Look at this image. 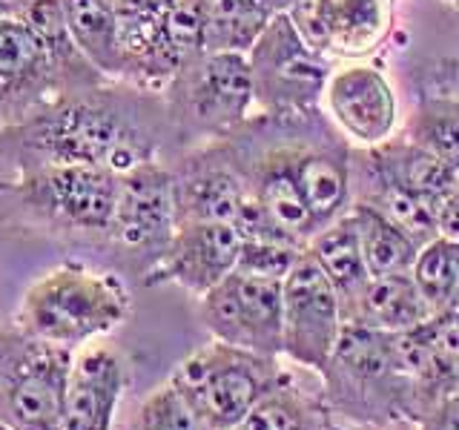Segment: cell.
Returning <instances> with one entry per match:
<instances>
[{
	"label": "cell",
	"mask_w": 459,
	"mask_h": 430,
	"mask_svg": "<svg viewBox=\"0 0 459 430\" xmlns=\"http://www.w3.org/2000/svg\"><path fill=\"white\" fill-rule=\"evenodd\" d=\"M0 155L14 169L92 164L124 176L141 164L176 158V141L161 92L104 81L55 100L32 121L4 129Z\"/></svg>",
	"instance_id": "obj_1"
},
{
	"label": "cell",
	"mask_w": 459,
	"mask_h": 430,
	"mask_svg": "<svg viewBox=\"0 0 459 430\" xmlns=\"http://www.w3.org/2000/svg\"><path fill=\"white\" fill-rule=\"evenodd\" d=\"M121 176L92 164H40L0 178V224L104 247Z\"/></svg>",
	"instance_id": "obj_2"
},
{
	"label": "cell",
	"mask_w": 459,
	"mask_h": 430,
	"mask_svg": "<svg viewBox=\"0 0 459 430\" xmlns=\"http://www.w3.org/2000/svg\"><path fill=\"white\" fill-rule=\"evenodd\" d=\"M319 379L330 410L351 425H420L425 416L420 387L402 365L396 333L344 322Z\"/></svg>",
	"instance_id": "obj_3"
},
{
	"label": "cell",
	"mask_w": 459,
	"mask_h": 430,
	"mask_svg": "<svg viewBox=\"0 0 459 430\" xmlns=\"http://www.w3.org/2000/svg\"><path fill=\"white\" fill-rule=\"evenodd\" d=\"M129 313L133 293L121 272L64 262L26 287L14 324L43 341L81 350L118 330Z\"/></svg>",
	"instance_id": "obj_4"
},
{
	"label": "cell",
	"mask_w": 459,
	"mask_h": 430,
	"mask_svg": "<svg viewBox=\"0 0 459 430\" xmlns=\"http://www.w3.org/2000/svg\"><path fill=\"white\" fill-rule=\"evenodd\" d=\"M161 95L176 155L227 138L255 112L247 52H201L169 78Z\"/></svg>",
	"instance_id": "obj_5"
},
{
	"label": "cell",
	"mask_w": 459,
	"mask_h": 430,
	"mask_svg": "<svg viewBox=\"0 0 459 430\" xmlns=\"http://www.w3.org/2000/svg\"><path fill=\"white\" fill-rule=\"evenodd\" d=\"M293 376V370L281 367L279 356H262L212 339L186 356L169 382L190 401L204 430H230Z\"/></svg>",
	"instance_id": "obj_6"
},
{
	"label": "cell",
	"mask_w": 459,
	"mask_h": 430,
	"mask_svg": "<svg viewBox=\"0 0 459 430\" xmlns=\"http://www.w3.org/2000/svg\"><path fill=\"white\" fill-rule=\"evenodd\" d=\"M75 350L23 327L0 330V425L9 430H64L66 384Z\"/></svg>",
	"instance_id": "obj_7"
},
{
	"label": "cell",
	"mask_w": 459,
	"mask_h": 430,
	"mask_svg": "<svg viewBox=\"0 0 459 430\" xmlns=\"http://www.w3.org/2000/svg\"><path fill=\"white\" fill-rule=\"evenodd\" d=\"M176 229L178 210L169 164H141L121 176L118 204L100 253L115 264V272L147 281L167 255Z\"/></svg>",
	"instance_id": "obj_8"
},
{
	"label": "cell",
	"mask_w": 459,
	"mask_h": 430,
	"mask_svg": "<svg viewBox=\"0 0 459 430\" xmlns=\"http://www.w3.org/2000/svg\"><path fill=\"white\" fill-rule=\"evenodd\" d=\"M255 115L299 118L325 109V92L336 64L301 38L290 14L270 21L247 52Z\"/></svg>",
	"instance_id": "obj_9"
},
{
	"label": "cell",
	"mask_w": 459,
	"mask_h": 430,
	"mask_svg": "<svg viewBox=\"0 0 459 430\" xmlns=\"http://www.w3.org/2000/svg\"><path fill=\"white\" fill-rule=\"evenodd\" d=\"M342 327L344 310L336 287L305 250L281 281V358L319 376Z\"/></svg>",
	"instance_id": "obj_10"
},
{
	"label": "cell",
	"mask_w": 459,
	"mask_h": 430,
	"mask_svg": "<svg viewBox=\"0 0 459 430\" xmlns=\"http://www.w3.org/2000/svg\"><path fill=\"white\" fill-rule=\"evenodd\" d=\"M72 83L26 18H0V133L38 118Z\"/></svg>",
	"instance_id": "obj_11"
},
{
	"label": "cell",
	"mask_w": 459,
	"mask_h": 430,
	"mask_svg": "<svg viewBox=\"0 0 459 430\" xmlns=\"http://www.w3.org/2000/svg\"><path fill=\"white\" fill-rule=\"evenodd\" d=\"M198 315L215 341L281 358V281L233 270L198 298Z\"/></svg>",
	"instance_id": "obj_12"
},
{
	"label": "cell",
	"mask_w": 459,
	"mask_h": 430,
	"mask_svg": "<svg viewBox=\"0 0 459 430\" xmlns=\"http://www.w3.org/2000/svg\"><path fill=\"white\" fill-rule=\"evenodd\" d=\"M399 0H293L287 14L333 64L370 61L396 29Z\"/></svg>",
	"instance_id": "obj_13"
},
{
	"label": "cell",
	"mask_w": 459,
	"mask_h": 430,
	"mask_svg": "<svg viewBox=\"0 0 459 430\" xmlns=\"http://www.w3.org/2000/svg\"><path fill=\"white\" fill-rule=\"evenodd\" d=\"M325 112L356 150H373L399 129V98L391 78L370 61L333 69L325 92Z\"/></svg>",
	"instance_id": "obj_14"
},
{
	"label": "cell",
	"mask_w": 459,
	"mask_h": 430,
	"mask_svg": "<svg viewBox=\"0 0 459 430\" xmlns=\"http://www.w3.org/2000/svg\"><path fill=\"white\" fill-rule=\"evenodd\" d=\"M169 164L176 190L178 224L184 221H230L236 224L241 210L253 198L247 181L233 164L221 141L186 150Z\"/></svg>",
	"instance_id": "obj_15"
},
{
	"label": "cell",
	"mask_w": 459,
	"mask_h": 430,
	"mask_svg": "<svg viewBox=\"0 0 459 430\" xmlns=\"http://www.w3.org/2000/svg\"><path fill=\"white\" fill-rule=\"evenodd\" d=\"M244 238L230 221H184L178 224L167 255L161 258L147 287L176 284L193 298H204L238 267Z\"/></svg>",
	"instance_id": "obj_16"
},
{
	"label": "cell",
	"mask_w": 459,
	"mask_h": 430,
	"mask_svg": "<svg viewBox=\"0 0 459 430\" xmlns=\"http://www.w3.org/2000/svg\"><path fill=\"white\" fill-rule=\"evenodd\" d=\"M126 384L129 365L115 348L86 344L75 350L66 384L64 430H112Z\"/></svg>",
	"instance_id": "obj_17"
},
{
	"label": "cell",
	"mask_w": 459,
	"mask_h": 430,
	"mask_svg": "<svg viewBox=\"0 0 459 430\" xmlns=\"http://www.w3.org/2000/svg\"><path fill=\"white\" fill-rule=\"evenodd\" d=\"M353 161L362 169H368L370 176H377L379 181L399 186V190H405L422 201H430L437 207L459 181L456 169L442 164L439 158L425 152L422 147H416L402 133L373 150L353 147Z\"/></svg>",
	"instance_id": "obj_18"
},
{
	"label": "cell",
	"mask_w": 459,
	"mask_h": 430,
	"mask_svg": "<svg viewBox=\"0 0 459 430\" xmlns=\"http://www.w3.org/2000/svg\"><path fill=\"white\" fill-rule=\"evenodd\" d=\"M307 250L316 262H319V267L327 272L330 284L336 287L342 310H344V322H348V315L353 313L359 298L365 296L368 284L373 281V272L365 262L362 241H359L351 212L342 215V219L330 227L319 229V233L310 238Z\"/></svg>",
	"instance_id": "obj_19"
},
{
	"label": "cell",
	"mask_w": 459,
	"mask_h": 430,
	"mask_svg": "<svg viewBox=\"0 0 459 430\" xmlns=\"http://www.w3.org/2000/svg\"><path fill=\"white\" fill-rule=\"evenodd\" d=\"M434 310L425 301L420 284L411 272L402 276H373L365 296L348 315V322L385 330V333H408V330L425 324Z\"/></svg>",
	"instance_id": "obj_20"
},
{
	"label": "cell",
	"mask_w": 459,
	"mask_h": 430,
	"mask_svg": "<svg viewBox=\"0 0 459 430\" xmlns=\"http://www.w3.org/2000/svg\"><path fill=\"white\" fill-rule=\"evenodd\" d=\"M293 0H204L207 52H250L258 35Z\"/></svg>",
	"instance_id": "obj_21"
},
{
	"label": "cell",
	"mask_w": 459,
	"mask_h": 430,
	"mask_svg": "<svg viewBox=\"0 0 459 430\" xmlns=\"http://www.w3.org/2000/svg\"><path fill=\"white\" fill-rule=\"evenodd\" d=\"M72 40L109 81L121 75V18L109 0H61Z\"/></svg>",
	"instance_id": "obj_22"
},
{
	"label": "cell",
	"mask_w": 459,
	"mask_h": 430,
	"mask_svg": "<svg viewBox=\"0 0 459 430\" xmlns=\"http://www.w3.org/2000/svg\"><path fill=\"white\" fill-rule=\"evenodd\" d=\"M241 425L250 430H339L322 387L307 391L296 376L273 391Z\"/></svg>",
	"instance_id": "obj_23"
},
{
	"label": "cell",
	"mask_w": 459,
	"mask_h": 430,
	"mask_svg": "<svg viewBox=\"0 0 459 430\" xmlns=\"http://www.w3.org/2000/svg\"><path fill=\"white\" fill-rule=\"evenodd\" d=\"M351 219L356 224L365 262L373 276H402V272L413 270L416 255L422 250V244L413 236L365 204H353Z\"/></svg>",
	"instance_id": "obj_24"
},
{
	"label": "cell",
	"mask_w": 459,
	"mask_h": 430,
	"mask_svg": "<svg viewBox=\"0 0 459 430\" xmlns=\"http://www.w3.org/2000/svg\"><path fill=\"white\" fill-rule=\"evenodd\" d=\"M402 135L459 172V92H425Z\"/></svg>",
	"instance_id": "obj_25"
},
{
	"label": "cell",
	"mask_w": 459,
	"mask_h": 430,
	"mask_svg": "<svg viewBox=\"0 0 459 430\" xmlns=\"http://www.w3.org/2000/svg\"><path fill=\"white\" fill-rule=\"evenodd\" d=\"M411 276L420 284V290L434 313L456 307L459 305V241L445 236L430 238L420 250V255H416Z\"/></svg>",
	"instance_id": "obj_26"
},
{
	"label": "cell",
	"mask_w": 459,
	"mask_h": 430,
	"mask_svg": "<svg viewBox=\"0 0 459 430\" xmlns=\"http://www.w3.org/2000/svg\"><path fill=\"white\" fill-rule=\"evenodd\" d=\"M129 430H204L190 401L169 379L141 401Z\"/></svg>",
	"instance_id": "obj_27"
},
{
	"label": "cell",
	"mask_w": 459,
	"mask_h": 430,
	"mask_svg": "<svg viewBox=\"0 0 459 430\" xmlns=\"http://www.w3.org/2000/svg\"><path fill=\"white\" fill-rule=\"evenodd\" d=\"M420 430H459V393L445 396L420 422Z\"/></svg>",
	"instance_id": "obj_28"
},
{
	"label": "cell",
	"mask_w": 459,
	"mask_h": 430,
	"mask_svg": "<svg viewBox=\"0 0 459 430\" xmlns=\"http://www.w3.org/2000/svg\"><path fill=\"white\" fill-rule=\"evenodd\" d=\"M437 236L459 241V181L437 210Z\"/></svg>",
	"instance_id": "obj_29"
},
{
	"label": "cell",
	"mask_w": 459,
	"mask_h": 430,
	"mask_svg": "<svg viewBox=\"0 0 459 430\" xmlns=\"http://www.w3.org/2000/svg\"><path fill=\"white\" fill-rule=\"evenodd\" d=\"M35 0H0V18H26Z\"/></svg>",
	"instance_id": "obj_30"
},
{
	"label": "cell",
	"mask_w": 459,
	"mask_h": 430,
	"mask_svg": "<svg viewBox=\"0 0 459 430\" xmlns=\"http://www.w3.org/2000/svg\"><path fill=\"white\" fill-rule=\"evenodd\" d=\"M365 430H420V425H413V422H391V425H373V427H365Z\"/></svg>",
	"instance_id": "obj_31"
},
{
	"label": "cell",
	"mask_w": 459,
	"mask_h": 430,
	"mask_svg": "<svg viewBox=\"0 0 459 430\" xmlns=\"http://www.w3.org/2000/svg\"><path fill=\"white\" fill-rule=\"evenodd\" d=\"M454 75H456V92H459V61L454 64Z\"/></svg>",
	"instance_id": "obj_32"
},
{
	"label": "cell",
	"mask_w": 459,
	"mask_h": 430,
	"mask_svg": "<svg viewBox=\"0 0 459 430\" xmlns=\"http://www.w3.org/2000/svg\"><path fill=\"white\" fill-rule=\"evenodd\" d=\"M230 430H250L247 425H238V427H230Z\"/></svg>",
	"instance_id": "obj_33"
},
{
	"label": "cell",
	"mask_w": 459,
	"mask_h": 430,
	"mask_svg": "<svg viewBox=\"0 0 459 430\" xmlns=\"http://www.w3.org/2000/svg\"><path fill=\"white\" fill-rule=\"evenodd\" d=\"M448 4H454V6H459V0H448Z\"/></svg>",
	"instance_id": "obj_34"
},
{
	"label": "cell",
	"mask_w": 459,
	"mask_h": 430,
	"mask_svg": "<svg viewBox=\"0 0 459 430\" xmlns=\"http://www.w3.org/2000/svg\"><path fill=\"white\" fill-rule=\"evenodd\" d=\"M0 430H9V427H6V425H0Z\"/></svg>",
	"instance_id": "obj_35"
}]
</instances>
